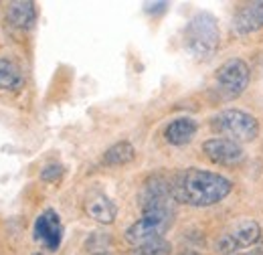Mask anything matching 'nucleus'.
<instances>
[{"label":"nucleus","mask_w":263,"mask_h":255,"mask_svg":"<svg viewBox=\"0 0 263 255\" xmlns=\"http://www.w3.org/2000/svg\"><path fill=\"white\" fill-rule=\"evenodd\" d=\"M170 251H172L170 243L166 241L164 237H160V239H154V241L136 245L128 255H170Z\"/></svg>","instance_id":"16"},{"label":"nucleus","mask_w":263,"mask_h":255,"mask_svg":"<svg viewBox=\"0 0 263 255\" xmlns=\"http://www.w3.org/2000/svg\"><path fill=\"white\" fill-rule=\"evenodd\" d=\"M34 239L41 241L49 251H57L63 239V225L53 209H47L34 221Z\"/></svg>","instance_id":"9"},{"label":"nucleus","mask_w":263,"mask_h":255,"mask_svg":"<svg viewBox=\"0 0 263 255\" xmlns=\"http://www.w3.org/2000/svg\"><path fill=\"white\" fill-rule=\"evenodd\" d=\"M174 196L170 191V180L162 174H152L140 192V207L142 213L152 211H174Z\"/></svg>","instance_id":"7"},{"label":"nucleus","mask_w":263,"mask_h":255,"mask_svg":"<svg viewBox=\"0 0 263 255\" xmlns=\"http://www.w3.org/2000/svg\"><path fill=\"white\" fill-rule=\"evenodd\" d=\"M198 124L193 118H178L170 122L164 130V138L168 144L172 146H184L197 136Z\"/></svg>","instance_id":"13"},{"label":"nucleus","mask_w":263,"mask_h":255,"mask_svg":"<svg viewBox=\"0 0 263 255\" xmlns=\"http://www.w3.org/2000/svg\"><path fill=\"white\" fill-rule=\"evenodd\" d=\"M221 32L217 19L211 12H197L184 29V47L197 61H209L219 49Z\"/></svg>","instance_id":"2"},{"label":"nucleus","mask_w":263,"mask_h":255,"mask_svg":"<svg viewBox=\"0 0 263 255\" xmlns=\"http://www.w3.org/2000/svg\"><path fill=\"white\" fill-rule=\"evenodd\" d=\"M170 191L176 203L191 207H211L227 198V194L233 191V183L227 176L211 170L186 168L170 178Z\"/></svg>","instance_id":"1"},{"label":"nucleus","mask_w":263,"mask_h":255,"mask_svg":"<svg viewBox=\"0 0 263 255\" xmlns=\"http://www.w3.org/2000/svg\"><path fill=\"white\" fill-rule=\"evenodd\" d=\"M259 237H261V227L257 221L241 219L217 237L213 249L219 255H235L239 249H247V247L255 245L259 241Z\"/></svg>","instance_id":"4"},{"label":"nucleus","mask_w":263,"mask_h":255,"mask_svg":"<svg viewBox=\"0 0 263 255\" xmlns=\"http://www.w3.org/2000/svg\"><path fill=\"white\" fill-rule=\"evenodd\" d=\"M263 29V2L243 4L233 16V31L237 34H251Z\"/></svg>","instance_id":"11"},{"label":"nucleus","mask_w":263,"mask_h":255,"mask_svg":"<svg viewBox=\"0 0 263 255\" xmlns=\"http://www.w3.org/2000/svg\"><path fill=\"white\" fill-rule=\"evenodd\" d=\"M235 255H263V249H251V251H245V253H235Z\"/></svg>","instance_id":"18"},{"label":"nucleus","mask_w":263,"mask_h":255,"mask_svg":"<svg viewBox=\"0 0 263 255\" xmlns=\"http://www.w3.org/2000/svg\"><path fill=\"white\" fill-rule=\"evenodd\" d=\"M204 156L219 166H235L245 160V150L241 144L227 138H211L202 144Z\"/></svg>","instance_id":"8"},{"label":"nucleus","mask_w":263,"mask_h":255,"mask_svg":"<svg viewBox=\"0 0 263 255\" xmlns=\"http://www.w3.org/2000/svg\"><path fill=\"white\" fill-rule=\"evenodd\" d=\"M174 221V211H152L144 213L136 223L126 229V241L132 245H142L160 239Z\"/></svg>","instance_id":"5"},{"label":"nucleus","mask_w":263,"mask_h":255,"mask_svg":"<svg viewBox=\"0 0 263 255\" xmlns=\"http://www.w3.org/2000/svg\"><path fill=\"white\" fill-rule=\"evenodd\" d=\"M6 21L21 31L31 29L36 21V6L31 0H16L6 6Z\"/></svg>","instance_id":"12"},{"label":"nucleus","mask_w":263,"mask_h":255,"mask_svg":"<svg viewBox=\"0 0 263 255\" xmlns=\"http://www.w3.org/2000/svg\"><path fill=\"white\" fill-rule=\"evenodd\" d=\"M178 255H200L198 251H182V253H178Z\"/></svg>","instance_id":"19"},{"label":"nucleus","mask_w":263,"mask_h":255,"mask_svg":"<svg viewBox=\"0 0 263 255\" xmlns=\"http://www.w3.org/2000/svg\"><path fill=\"white\" fill-rule=\"evenodd\" d=\"M211 128L215 134H221V138L233 140L237 144L253 142L259 136V122L255 116L243 110H223L217 116H213Z\"/></svg>","instance_id":"3"},{"label":"nucleus","mask_w":263,"mask_h":255,"mask_svg":"<svg viewBox=\"0 0 263 255\" xmlns=\"http://www.w3.org/2000/svg\"><path fill=\"white\" fill-rule=\"evenodd\" d=\"M34 255H41V253H34Z\"/></svg>","instance_id":"21"},{"label":"nucleus","mask_w":263,"mask_h":255,"mask_svg":"<svg viewBox=\"0 0 263 255\" xmlns=\"http://www.w3.org/2000/svg\"><path fill=\"white\" fill-rule=\"evenodd\" d=\"M134 158H136V148L130 142H118L105 150L101 162L105 166H124V164H130Z\"/></svg>","instance_id":"15"},{"label":"nucleus","mask_w":263,"mask_h":255,"mask_svg":"<svg viewBox=\"0 0 263 255\" xmlns=\"http://www.w3.org/2000/svg\"><path fill=\"white\" fill-rule=\"evenodd\" d=\"M61 176H63V166H61V164H49V166H45L43 172H41V178L47 180V183H55V180H59Z\"/></svg>","instance_id":"17"},{"label":"nucleus","mask_w":263,"mask_h":255,"mask_svg":"<svg viewBox=\"0 0 263 255\" xmlns=\"http://www.w3.org/2000/svg\"><path fill=\"white\" fill-rule=\"evenodd\" d=\"M93 255H107V253H93Z\"/></svg>","instance_id":"20"},{"label":"nucleus","mask_w":263,"mask_h":255,"mask_svg":"<svg viewBox=\"0 0 263 255\" xmlns=\"http://www.w3.org/2000/svg\"><path fill=\"white\" fill-rule=\"evenodd\" d=\"M85 213L98 223L109 225L118 217V207L105 192L91 191L85 196Z\"/></svg>","instance_id":"10"},{"label":"nucleus","mask_w":263,"mask_h":255,"mask_svg":"<svg viewBox=\"0 0 263 255\" xmlns=\"http://www.w3.org/2000/svg\"><path fill=\"white\" fill-rule=\"evenodd\" d=\"M23 85V71L21 67L10 61L0 57V89L4 92H14Z\"/></svg>","instance_id":"14"},{"label":"nucleus","mask_w":263,"mask_h":255,"mask_svg":"<svg viewBox=\"0 0 263 255\" xmlns=\"http://www.w3.org/2000/svg\"><path fill=\"white\" fill-rule=\"evenodd\" d=\"M249 65L243 59H229L215 73V87L223 99H237L249 85Z\"/></svg>","instance_id":"6"}]
</instances>
